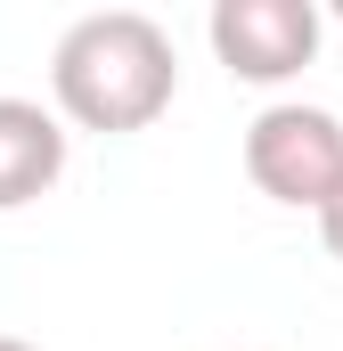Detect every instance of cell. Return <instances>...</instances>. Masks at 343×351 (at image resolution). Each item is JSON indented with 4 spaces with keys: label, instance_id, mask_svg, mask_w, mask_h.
Listing matches in <instances>:
<instances>
[{
    "label": "cell",
    "instance_id": "4",
    "mask_svg": "<svg viewBox=\"0 0 343 351\" xmlns=\"http://www.w3.org/2000/svg\"><path fill=\"white\" fill-rule=\"evenodd\" d=\"M66 172V123L41 98H0V213L49 196Z\"/></svg>",
    "mask_w": 343,
    "mask_h": 351
},
{
    "label": "cell",
    "instance_id": "5",
    "mask_svg": "<svg viewBox=\"0 0 343 351\" xmlns=\"http://www.w3.org/2000/svg\"><path fill=\"white\" fill-rule=\"evenodd\" d=\"M319 237H327V254L343 262V172H335V188L319 196Z\"/></svg>",
    "mask_w": 343,
    "mask_h": 351
},
{
    "label": "cell",
    "instance_id": "2",
    "mask_svg": "<svg viewBox=\"0 0 343 351\" xmlns=\"http://www.w3.org/2000/svg\"><path fill=\"white\" fill-rule=\"evenodd\" d=\"M246 172L270 204H294V213H319V196L343 172V114L327 106H303V98H278L246 123Z\"/></svg>",
    "mask_w": 343,
    "mask_h": 351
},
{
    "label": "cell",
    "instance_id": "6",
    "mask_svg": "<svg viewBox=\"0 0 343 351\" xmlns=\"http://www.w3.org/2000/svg\"><path fill=\"white\" fill-rule=\"evenodd\" d=\"M0 351H41V343H25V335H0Z\"/></svg>",
    "mask_w": 343,
    "mask_h": 351
},
{
    "label": "cell",
    "instance_id": "1",
    "mask_svg": "<svg viewBox=\"0 0 343 351\" xmlns=\"http://www.w3.org/2000/svg\"><path fill=\"white\" fill-rule=\"evenodd\" d=\"M180 90V58H172V33L147 8H90L58 33L49 49V98H58V123L74 131H147Z\"/></svg>",
    "mask_w": 343,
    "mask_h": 351
},
{
    "label": "cell",
    "instance_id": "3",
    "mask_svg": "<svg viewBox=\"0 0 343 351\" xmlns=\"http://www.w3.org/2000/svg\"><path fill=\"white\" fill-rule=\"evenodd\" d=\"M204 33H213V58H221L237 82L278 90V82H294V74L319 58L327 16H319L311 0H213Z\"/></svg>",
    "mask_w": 343,
    "mask_h": 351
}]
</instances>
